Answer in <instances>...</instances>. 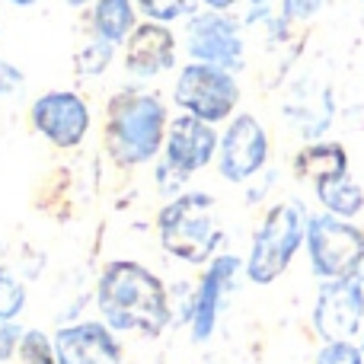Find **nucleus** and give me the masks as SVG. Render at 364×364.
<instances>
[{"instance_id":"nucleus-1","label":"nucleus","mask_w":364,"mask_h":364,"mask_svg":"<svg viewBox=\"0 0 364 364\" xmlns=\"http://www.w3.org/2000/svg\"><path fill=\"white\" fill-rule=\"evenodd\" d=\"M93 307L119 336L154 342L176 323L166 282L138 259H109L93 284Z\"/></svg>"},{"instance_id":"nucleus-2","label":"nucleus","mask_w":364,"mask_h":364,"mask_svg":"<svg viewBox=\"0 0 364 364\" xmlns=\"http://www.w3.org/2000/svg\"><path fill=\"white\" fill-rule=\"evenodd\" d=\"M170 119L173 112L166 100L147 83H128L115 90L102 119V144L109 160L122 170L154 166L164 154Z\"/></svg>"},{"instance_id":"nucleus-3","label":"nucleus","mask_w":364,"mask_h":364,"mask_svg":"<svg viewBox=\"0 0 364 364\" xmlns=\"http://www.w3.org/2000/svg\"><path fill=\"white\" fill-rule=\"evenodd\" d=\"M224 227L218 220V198L208 188H186L160 205L157 243L170 259L205 269L218 252H224Z\"/></svg>"},{"instance_id":"nucleus-4","label":"nucleus","mask_w":364,"mask_h":364,"mask_svg":"<svg viewBox=\"0 0 364 364\" xmlns=\"http://www.w3.org/2000/svg\"><path fill=\"white\" fill-rule=\"evenodd\" d=\"M307 227H310V211L304 201L284 198L275 201L262 220L256 224L250 237V250L243 256V278L252 288H269L275 284L297 252L307 246Z\"/></svg>"},{"instance_id":"nucleus-5","label":"nucleus","mask_w":364,"mask_h":364,"mask_svg":"<svg viewBox=\"0 0 364 364\" xmlns=\"http://www.w3.org/2000/svg\"><path fill=\"white\" fill-rule=\"evenodd\" d=\"M220 147V128L211 122H201L188 112H176L170 119V132H166V144L160 160L151 166L157 188L164 198L186 192V182L208 166H214Z\"/></svg>"},{"instance_id":"nucleus-6","label":"nucleus","mask_w":364,"mask_h":364,"mask_svg":"<svg viewBox=\"0 0 364 364\" xmlns=\"http://www.w3.org/2000/svg\"><path fill=\"white\" fill-rule=\"evenodd\" d=\"M170 96L176 112H188L201 122L224 128L240 112L243 87H240V74L233 70L201 61H182L173 77Z\"/></svg>"},{"instance_id":"nucleus-7","label":"nucleus","mask_w":364,"mask_h":364,"mask_svg":"<svg viewBox=\"0 0 364 364\" xmlns=\"http://www.w3.org/2000/svg\"><path fill=\"white\" fill-rule=\"evenodd\" d=\"M182 55L186 61L214 64V68L243 74L250 64V42H246V23L237 13H220L201 6L195 16L182 23Z\"/></svg>"},{"instance_id":"nucleus-8","label":"nucleus","mask_w":364,"mask_h":364,"mask_svg":"<svg viewBox=\"0 0 364 364\" xmlns=\"http://www.w3.org/2000/svg\"><path fill=\"white\" fill-rule=\"evenodd\" d=\"M243 275V259L237 252H218L205 269L198 272L192 291H188L186 310H182V323L188 326L195 346H208L218 336L220 320L230 294L237 291V278Z\"/></svg>"},{"instance_id":"nucleus-9","label":"nucleus","mask_w":364,"mask_h":364,"mask_svg":"<svg viewBox=\"0 0 364 364\" xmlns=\"http://www.w3.org/2000/svg\"><path fill=\"white\" fill-rule=\"evenodd\" d=\"M307 262L320 282L352 278L364 269V230L355 220L336 218L329 211L310 214L307 227Z\"/></svg>"},{"instance_id":"nucleus-10","label":"nucleus","mask_w":364,"mask_h":364,"mask_svg":"<svg viewBox=\"0 0 364 364\" xmlns=\"http://www.w3.org/2000/svg\"><path fill=\"white\" fill-rule=\"evenodd\" d=\"M29 125L55 151H77L93 132V106L80 90H45L29 102Z\"/></svg>"},{"instance_id":"nucleus-11","label":"nucleus","mask_w":364,"mask_h":364,"mask_svg":"<svg viewBox=\"0 0 364 364\" xmlns=\"http://www.w3.org/2000/svg\"><path fill=\"white\" fill-rule=\"evenodd\" d=\"M272 160V138L265 132L262 119L256 112L240 109L224 128H220V147L214 170L230 186H246L262 170H269Z\"/></svg>"},{"instance_id":"nucleus-12","label":"nucleus","mask_w":364,"mask_h":364,"mask_svg":"<svg viewBox=\"0 0 364 364\" xmlns=\"http://www.w3.org/2000/svg\"><path fill=\"white\" fill-rule=\"evenodd\" d=\"M310 326L323 342H352L364 329V278L352 275L320 282Z\"/></svg>"},{"instance_id":"nucleus-13","label":"nucleus","mask_w":364,"mask_h":364,"mask_svg":"<svg viewBox=\"0 0 364 364\" xmlns=\"http://www.w3.org/2000/svg\"><path fill=\"white\" fill-rule=\"evenodd\" d=\"M179 55L182 38L173 26L141 19L132 38L122 45V70L132 77V83H154L179 70Z\"/></svg>"},{"instance_id":"nucleus-14","label":"nucleus","mask_w":364,"mask_h":364,"mask_svg":"<svg viewBox=\"0 0 364 364\" xmlns=\"http://www.w3.org/2000/svg\"><path fill=\"white\" fill-rule=\"evenodd\" d=\"M51 339L58 364H125V342L100 316L61 323Z\"/></svg>"},{"instance_id":"nucleus-15","label":"nucleus","mask_w":364,"mask_h":364,"mask_svg":"<svg viewBox=\"0 0 364 364\" xmlns=\"http://www.w3.org/2000/svg\"><path fill=\"white\" fill-rule=\"evenodd\" d=\"M291 173L297 182L307 186H323L329 179H339L348 173V151L339 141H310L291 160Z\"/></svg>"},{"instance_id":"nucleus-16","label":"nucleus","mask_w":364,"mask_h":364,"mask_svg":"<svg viewBox=\"0 0 364 364\" xmlns=\"http://www.w3.org/2000/svg\"><path fill=\"white\" fill-rule=\"evenodd\" d=\"M83 13H87L90 36L102 38V42L115 45V48H122L132 38V32L138 29V23L144 19L134 0H96Z\"/></svg>"},{"instance_id":"nucleus-17","label":"nucleus","mask_w":364,"mask_h":364,"mask_svg":"<svg viewBox=\"0 0 364 364\" xmlns=\"http://www.w3.org/2000/svg\"><path fill=\"white\" fill-rule=\"evenodd\" d=\"M316 201H320L323 211L336 214V218H346V220H355L358 214L364 211V188L352 179V173L339 179H329L323 186L314 188Z\"/></svg>"},{"instance_id":"nucleus-18","label":"nucleus","mask_w":364,"mask_h":364,"mask_svg":"<svg viewBox=\"0 0 364 364\" xmlns=\"http://www.w3.org/2000/svg\"><path fill=\"white\" fill-rule=\"evenodd\" d=\"M119 51L122 48L90 36L74 55V74L83 77V80H100V77L115 64V55H119Z\"/></svg>"},{"instance_id":"nucleus-19","label":"nucleus","mask_w":364,"mask_h":364,"mask_svg":"<svg viewBox=\"0 0 364 364\" xmlns=\"http://www.w3.org/2000/svg\"><path fill=\"white\" fill-rule=\"evenodd\" d=\"M29 304V288L26 282L10 269L0 265V323H19Z\"/></svg>"},{"instance_id":"nucleus-20","label":"nucleus","mask_w":364,"mask_h":364,"mask_svg":"<svg viewBox=\"0 0 364 364\" xmlns=\"http://www.w3.org/2000/svg\"><path fill=\"white\" fill-rule=\"evenodd\" d=\"M144 19H154V23H166L176 26L186 23L188 16L201 10V0H134Z\"/></svg>"},{"instance_id":"nucleus-21","label":"nucleus","mask_w":364,"mask_h":364,"mask_svg":"<svg viewBox=\"0 0 364 364\" xmlns=\"http://www.w3.org/2000/svg\"><path fill=\"white\" fill-rule=\"evenodd\" d=\"M16 364H58L51 333H45V329H38V326H26L23 336H19Z\"/></svg>"},{"instance_id":"nucleus-22","label":"nucleus","mask_w":364,"mask_h":364,"mask_svg":"<svg viewBox=\"0 0 364 364\" xmlns=\"http://www.w3.org/2000/svg\"><path fill=\"white\" fill-rule=\"evenodd\" d=\"M314 364H364L358 342H323Z\"/></svg>"},{"instance_id":"nucleus-23","label":"nucleus","mask_w":364,"mask_h":364,"mask_svg":"<svg viewBox=\"0 0 364 364\" xmlns=\"http://www.w3.org/2000/svg\"><path fill=\"white\" fill-rule=\"evenodd\" d=\"M323 6H326V0H278V10H282V16L288 19L291 26L314 19Z\"/></svg>"},{"instance_id":"nucleus-24","label":"nucleus","mask_w":364,"mask_h":364,"mask_svg":"<svg viewBox=\"0 0 364 364\" xmlns=\"http://www.w3.org/2000/svg\"><path fill=\"white\" fill-rule=\"evenodd\" d=\"M23 87H26V74L13 61L0 58V100H6V96H16Z\"/></svg>"},{"instance_id":"nucleus-25","label":"nucleus","mask_w":364,"mask_h":364,"mask_svg":"<svg viewBox=\"0 0 364 364\" xmlns=\"http://www.w3.org/2000/svg\"><path fill=\"white\" fill-rule=\"evenodd\" d=\"M19 336H23V326H19V323H0V364L16 358Z\"/></svg>"},{"instance_id":"nucleus-26","label":"nucleus","mask_w":364,"mask_h":364,"mask_svg":"<svg viewBox=\"0 0 364 364\" xmlns=\"http://www.w3.org/2000/svg\"><path fill=\"white\" fill-rule=\"evenodd\" d=\"M246 0H201L205 10H220V13H237Z\"/></svg>"},{"instance_id":"nucleus-27","label":"nucleus","mask_w":364,"mask_h":364,"mask_svg":"<svg viewBox=\"0 0 364 364\" xmlns=\"http://www.w3.org/2000/svg\"><path fill=\"white\" fill-rule=\"evenodd\" d=\"M90 4H96V0H64V6H70V10H87Z\"/></svg>"},{"instance_id":"nucleus-28","label":"nucleus","mask_w":364,"mask_h":364,"mask_svg":"<svg viewBox=\"0 0 364 364\" xmlns=\"http://www.w3.org/2000/svg\"><path fill=\"white\" fill-rule=\"evenodd\" d=\"M10 6H16V10H29V6H36L38 0H6Z\"/></svg>"},{"instance_id":"nucleus-29","label":"nucleus","mask_w":364,"mask_h":364,"mask_svg":"<svg viewBox=\"0 0 364 364\" xmlns=\"http://www.w3.org/2000/svg\"><path fill=\"white\" fill-rule=\"evenodd\" d=\"M358 346H361V355H364V336H361V342H358Z\"/></svg>"}]
</instances>
